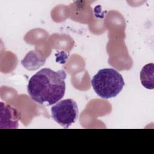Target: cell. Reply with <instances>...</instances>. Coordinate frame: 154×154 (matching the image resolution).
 I'll use <instances>...</instances> for the list:
<instances>
[{"label":"cell","instance_id":"obj_1","mask_svg":"<svg viewBox=\"0 0 154 154\" xmlns=\"http://www.w3.org/2000/svg\"><path fill=\"white\" fill-rule=\"evenodd\" d=\"M66 73L63 70L54 71L43 68L29 79L27 91L35 102L45 106L52 105L61 100L66 91Z\"/></svg>","mask_w":154,"mask_h":154},{"label":"cell","instance_id":"obj_2","mask_svg":"<svg viewBox=\"0 0 154 154\" xmlns=\"http://www.w3.org/2000/svg\"><path fill=\"white\" fill-rule=\"evenodd\" d=\"M96 93L101 98L109 99L118 95L125 85L122 75L116 69H100L91 80Z\"/></svg>","mask_w":154,"mask_h":154},{"label":"cell","instance_id":"obj_3","mask_svg":"<svg viewBox=\"0 0 154 154\" xmlns=\"http://www.w3.org/2000/svg\"><path fill=\"white\" fill-rule=\"evenodd\" d=\"M51 116L60 125L69 128L78 118V105L72 99H63L51 107Z\"/></svg>","mask_w":154,"mask_h":154},{"label":"cell","instance_id":"obj_4","mask_svg":"<svg viewBox=\"0 0 154 154\" xmlns=\"http://www.w3.org/2000/svg\"><path fill=\"white\" fill-rule=\"evenodd\" d=\"M20 119V114L16 109L1 102V128H17Z\"/></svg>","mask_w":154,"mask_h":154},{"label":"cell","instance_id":"obj_5","mask_svg":"<svg viewBox=\"0 0 154 154\" xmlns=\"http://www.w3.org/2000/svg\"><path fill=\"white\" fill-rule=\"evenodd\" d=\"M140 80L141 84L146 88H154V64L149 63L146 64L141 70Z\"/></svg>","mask_w":154,"mask_h":154}]
</instances>
